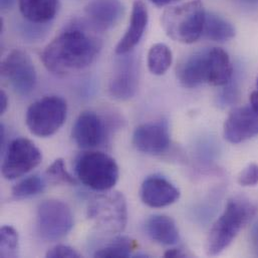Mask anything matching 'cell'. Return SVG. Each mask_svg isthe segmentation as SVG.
I'll return each instance as SVG.
<instances>
[{
  "instance_id": "obj_1",
  "label": "cell",
  "mask_w": 258,
  "mask_h": 258,
  "mask_svg": "<svg viewBox=\"0 0 258 258\" xmlns=\"http://www.w3.org/2000/svg\"><path fill=\"white\" fill-rule=\"evenodd\" d=\"M101 47V40L97 36L74 25L46 45L41 53V60L48 72L63 77L91 66Z\"/></svg>"
},
{
  "instance_id": "obj_2",
  "label": "cell",
  "mask_w": 258,
  "mask_h": 258,
  "mask_svg": "<svg viewBox=\"0 0 258 258\" xmlns=\"http://www.w3.org/2000/svg\"><path fill=\"white\" fill-rule=\"evenodd\" d=\"M257 207L243 197L231 198L222 215L213 224L206 242V253L215 256L223 252L239 231L256 214Z\"/></svg>"
},
{
  "instance_id": "obj_3",
  "label": "cell",
  "mask_w": 258,
  "mask_h": 258,
  "mask_svg": "<svg viewBox=\"0 0 258 258\" xmlns=\"http://www.w3.org/2000/svg\"><path fill=\"white\" fill-rule=\"evenodd\" d=\"M206 11L201 0H191L167 8L161 18L166 34L175 41L190 44L203 34Z\"/></svg>"
},
{
  "instance_id": "obj_4",
  "label": "cell",
  "mask_w": 258,
  "mask_h": 258,
  "mask_svg": "<svg viewBox=\"0 0 258 258\" xmlns=\"http://www.w3.org/2000/svg\"><path fill=\"white\" fill-rule=\"evenodd\" d=\"M77 178L96 191H109L119 180V167L106 153L90 151L81 154L75 162Z\"/></svg>"
},
{
  "instance_id": "obj_5",
  "label": "cell",
  "mask_w": 258,
  "mask_h": 258,
  "mask_svg": "<svg viewBox=\"0 0 258 258\" xmlns=\"http://www.w3.org/2000/svg\"><path fill=\"white\" fill-rule=\"evenodd\" d=\"M67 102L57 96H46L27 109L25 123L34 136L47 138L54 135L66 122Z\"/></svg>"
},
{
  "instance_id": "obj_6",
  "label": "cell",
  "mask_w": 258,
  "mask_h": 258,
  "mask_svg": "<svg viewBox=\"0 0 258 258\" xmlns=\"http://www.w3.org/2000/svg\"><path fill=\"white\" fill-rule=\"evenodd\" d=\"M89 218L99 229L108 233L124 231L128 221V207L125 196L111 192L96 197L88 209Z\"/></svg>"
},
{
  "instance_id": "obj_7",
  "label": "cell",
  "mask_w": 258,
  "mask_h": 258,
  "mask_svg": "<svg viewBox=\"0 0 258 258\" xmlns=\"http://www.w3.org/2000/svg\"><path fill=\"white\" fill-rule=\"evenodd\" d=\"M36 227L43 240L57 241L67 236L73 229V212L60 200H45L37 208Z\"/></svg>"
},
{
  "instance_id": "obj_8",
  "label": "cell",
  "mask_w": 258,
  "mask_h": 258,
  "mask_svg": "<svg viewBox=\"0 0 258 258\" xmlns=\"http://www.w3.org/2000/svg\"><path fill=\"white\" fill-rule=\"evenodd\" d=\"M42 160L40 150L26 138H17L7 146L1 166L2 176L17 179L36 168Z\"/></svg>"
},
{
  "instance_id": "obj_9",
  "label": "cell",
  "mask_w": 258,
  "mask_h": 258,
  "mask_svg": "<svg viewBox=\"0 0 258 258\" xmlns=\"http://www.w3.org/2000/svg\"><path fill=\"white\" fill-rule=\"evenodd\" d=\"M0 72L20 96H28L35 89L37 82L35 68L28 54L22 50L14 49L8 53L1 62Z\"/></svg>"
},
{
  "instance_id": "obj_10",
  "label": "cell",
  "mask_w": 258,
  "mask_h": 258,
  "mask_svg": "<svg viewBox=\"0 0 258 258\" xmlns=\"http://www.w3.org/2000/svg\"><path fill=\"white\" fill-rule=\"evenodd\" d=\"M109 84L113 98L120 101L132 99L139 87V66L134 55H121Z\"/></svg>"
},
{
  "instance_id": "obj_11",
  "label": "cell",
  "mask_w": 258,
  "mask_h": 258,
  "mask_svg": "<svg viewBox=\"0 0 258 258\" xmlns=\"http://www.w3.org/2000/svg\"><path fill=\"white\" fill-rule=\"evenodd\" d=\"M137 150L149 155H160L170 146V132L165 120L150 122L137 127L133 134Z\"/></svg>"
},
{
  "instance_id": "obj_12",
  "label": "cell",
  "mask_w": 258,
  "mask_h": 258,
  "mask_svg": "<svg viewBox=\"0 0 258 258\" xmlns=\"http://www.w3.org/2000/svg\"><path fill=\"white\" fill-rule=\"evenodd\" d=\"M108 128L105 121L94 112H84L77 119L72 136L82 149H94L103 145L107 139Z\"/></svg>"
},
{
  "instance_id": "obj_13",
  "label": "cell",
  "mask_w": 258,
  "mask_h": 258,
  "mask_svg": "<svg viewBox=\"0 0 258 258\" xmlns=\"http://www.w3.org/2000/svg\"><path fill=\"white\" fill-rule=\"evenodd\" d=\"M258 136V115L249 106L234 109L224 123V137L232 144L245 142Z\"/></svg>"
},
{
  "instance_id": "obj_14",
  "label": "cell",
  "mask_w": 258,
  "mask_h": 258,
  "mask_svg": "<svg viewBox=\"0 0 258 258\" xmlns=\"http://www.w3.org/2000/svg\"><path fill=\"white\" fill-rule=\"evenodd\" d=\"M142 201L149 207L162 208L172 205L180 198L179 189L163 176L152 175L141 186Z\"/></svg>"
},
{
  "instance_id": "obj_15",
  "label": "cell",
  "mask_w": 258,
  "mask_h": 258,
  "mask_svg": "<svg viewBox=\"0 0 258 258\" xmlns=\"http://www.w3.org/2000/svg\"><path fill=\"white\" fill-rule=\"evenodd\" d=\"M124 10L121 0H92L86 7V15L96 29L103 31L118 24Z\"/></svg>"
},
{
  "instance_id": "obj_16",
  "label": "cell",
  "mask_w": 258,
  "mask_h": 258,
  "mask_svg": "<svg viewBox=\"0 0 258 258\" xmlns=\"http://www.w3.org/2000/svg\"><path fill=\"white\" fill-rule=\"evenodd\" d=\"M208 74L207 49L188 56L177 67V78L180 84L188 89L208 84Z\"/></svg>"
},
{
  "instance_id": "obj_17",
  "label": "cell",
  "mask_w": 258,
  "mask_h": 258,
  "mask_svg": "<svg viewBox=\"0 0 258 258\" xmlns=\"http://www.w3.org/2000/svg\"><path fill=\"white\" fill-rule=\"evenodd\" d=\"M148 20L149 14L146 4L141 0H136L132 8L129 27L115 49L118 55L129 53L140 42L147 27Z\"/></svg>"
},
{
  "instance_id": "obj_18",
  "label": "cell",
  "mask_w": 258,
  "mask_h": 258,
  "mask_svg": "<svg viewBox=\"0 0 258 258\" xmlns=\"http://www.w3.org/2000/svg\"><path fill=\"white\" fill-rule=\"evenodd\" d=\"M208 54V85L224 87L234 75V69L228 53L219 47L207 49Z\"/></svg>"
},
{
  "instance_id": "obj_19",
  "label": "cell",
  "mask_w": 258,
  "mask_h": 258,
  "mask_svg": "<svg viewBox=\"0 0 258 258\" xmlns=\"http://www.w3.org/2000/svg\"><path fill=\"white\" fill-rule=\"evenodd\" d=\"M149 237L163 245H173L179 240V231L175 221L167 215H153L145 223Z\"/></svg>"
},
{
  "instance_id": "obj_20",
  "label": "cell",
  "mask_w": 258,
  "mask_h": 258,
  "mask_svg": "<svg viewBox=\"0 0 258 258\" xmlns=\"http://www.w3.org/2000/svg\"><path fill=\"white\" fill-rule=\"evenodd\" d=\"M18 7L28 21L42 24L55 17L59 0H18Z\"/></svg>"
},
{
  "instance_id": "obj_21",
  "label": "cell",
  "mask_w": 258,
  "mask_h": 258,
  "mask_svg": "<svg viewBox=\"0 0 258 258\" xmlns=\"http://www.w3.org/2000/svg\"><path fill=\"white\" fill-rule=\"evenodd\" d=\"M203 34L210 40L224 42L235 36V28L222 16L214 12H206Z\"/></svg>"
},
{
  "instance_id": "obj_22",
  "label": "cell",
  "mask_w": 258,
  "mask_h": 258,
  "mask_svg": "<svg viewBox=\"0 0 258 258\" xmlns=\"http://www.w3.org/2000/svg\"><path fill=\"white\" fill-rule=\"evenodd\" d=\"M173 61V54L168 45L156 43L151 46L148 52V68L155 76H163L170 69Z\"/></svg>"
},
{
  "instance_id": "obj_23",
  "label": "cell",
  "mask_w": 258,
  "mask_h": 258,
  "mask_svg": "<svg viewBox=\"0 0 258 258\" xmlns=\"http://www.w3.org/2000/svg\"><path fill=\"white\" fill-rule=\"evenodd\" d=\"M135 241L127 236H119L108 243L106 246L98 249L94 256L101 258L129 257L135 249Z\"/></svg>"
},
{
  "instance_id": "obj_24",
  "label": "cell",
  "mask_w": 258,
  "mask_h": 258,
  "mask_svg": "<svg viewBox=\"0 0 258 258\" xmlns=\"http://www.w3.org/2000/svg\"><path fill=\"white\" fill-rule=\"evenodd\" d=\"M44 188V180L38 175H32L18 182L12 188V195L17 199L30 198L42 193Z\"/></svg>"
},
{
  "instance_id": "obj_25",
  "label": "cell",
  "mask_w": 258,
  "mask_h": 258,
  "mask_svg": "<svg viewBox=\"0 0 258 258\" xmlns=\"http://www.w3.org/2000/svg\"><path fill=\"white\" fill-rule=\"evenodd\" d=\"M18 251V234L11 226H3L0 230V256L15 257Z\"/></svg>"
},
{
  "instance_id": "obj_26",
  "label": "cell",
  "mask_w": 258,
  "mask_h": 258,
  "mask_svg": "<svg viewBox=\"0 0 258 258\" xmlns=\"http://www.w3.org/2000/svg\"><path fill=\"white\" fill-rule=\"evenodd\" d=\"M47 177L55 183L76 185L77 180L67 170L64 161L62 159H56L46 170Z\"/></svg>"
},
{
  "instance_id": "obj_27",
  "label": "cell",
  "mask_w": 258,
  "mask_h": 258,
  "mask_svg": "<svg viewBox=\"0 0 258 258\" xmlns=\"http://www.w3.org/2000/svg\"><path fill=\"white\" fill-rule=\"evenodd\" d=\"M240 97V89L238 81H236V78H233L230 80V82L224 86V89L220 93L218 97V102L221 106L227 107L235 105Z\"/></svg>"
},
{
  "instance_id": "obj_28",
  "label": "cell",
  "mask_w": 258,
  "mask_h": 258,
  "mask_svg": "<svg viewBox=\"0 0 258 258\" xmlns=\"http://www.w3.org/2000/svg\"><path fill=\"white\" fill-rule=\"evenodd\" d=\"M238 183L243 187H252L258 184V165L249 164L238 176Z\"/></svg>"
},
{
  "instance_id": "obj_29",
  "label": "cell",
  "mask_w": 258,
  "mask_h": 258,
  "mask_svg": "<svg viewBox=\"0 0 258 258\" xmlns=\"http://www.w3.org/2000/svg\"><path fill=\"white\" fill-rule=\"evenodd\" d=\"M46 257L48 258H80L81 255L80 253L75 250L73 247L68 246V245H63V244H59L56 245L54 247H52L51 249H49L46 252Z\"/></svg>"
},
{
  "instance_id": "obj_30",
  "label": "cell",
  "mask_w": 258,
  "mask_h": 258,
  "mask_svg": "<svg viewBox=\"0 0 258 258\" xmlns=\"http://www.w3.org/2000/svg\"><path fill=\"white\" fill-rule=\"evenodd\" d=\"M250 243L254 254L258 256V221L253 225L250 233Z\"/></svg>"
},
{
  "instance_id": "obj_31",
  "label": "cell",
  "mask_w": 258,
  "mask_h": 258,
  "mask_svg": "<svg viewBox=\"0 0 258 258\" xmlns=\"http://www.w3.org/2000/svg\"><path fill=\"white\" fill-rule=\"evenodd\" d=\"M8 108V98L4 91L0 92V115H3Z\"/></svg>"
},
{
  "instance_id": "obj_32",
  "label": "cell",
  "mask_w": 258,
  "mask_h": 258,
  "mask_svg": "<svg viewBox=\"0 0 258 258\" xmlns=\"http://www.w3.org/2000/svg\"><path fill=\"white\" fill-rule=\"evenodd\" d=\"M164 256L165 257H185L186 253L180 248H173V249L167 250Z\"/></svg>"
},
{
  "instance_id": "obj_33",
  "label": "cell",
  "mask_w": 258,
  "mask_h": 258,
  "mask_svg": "<svg viewBox=\"0 0 258 258\" xmlns=\"http://www.w3.org/2000/svg\"><path fill=\"white\" fill-rule=\"evenodd\" d=\"M250 107L258 115V91L252 92L250 95Z\"/></svg>"
},
{
  "instance_id": "obj_34",
  "label": "cell",
  "mask_w": 258,
  "mask_h": 258,
  "mask_svg": "<svg viewBox=\"0 0 258 258\" xmlns=\"http://www.w3.org/2000/svg\"><path fill=\"white\" fill-rule=\"evenodd\" d=\"M15 0H0V6L2 10H7L10 9L13 4H14Z\"/></svg>"
},
{
  "instance_id": "obj_35",
  "label": "cell",
  "mask_w": 258,
  "mask_h": 258,
  "mask_svg": "<svg viewBox=\"0 0 258 258\" xmlns=\"http://www.w3.org/2000/svg\"><path fill=\"white\" fill-rule=\"evenodd\" d=\"M151 1H152V2H153L155 5L162 7V6L168 5L169 3L173 2V1H176V0H151Z\"/></svg>"
},
{
  "instance_id": "obj_36",
  "label": "cell",
  "mask_w": 258,
  "mask_h": 258,
  "mask_svg": "<svg viewBox=\"0 0 258 258\" xmlns=\"http://www.w3.org/2000/svg\"><path fill=\"white\" fill-rule=\"evenodd\" d=\"M242 1H246V2H257L258 0H242Z\"/></svg>"
},
{
  "instance_id": "obj_37",
  "label": "cell",
  "mask_w": 258,
  "mask_h": 258,
  "mask_svg": "<svg viewBox=\"0 0 258 258\" xmlns=\"http://www.w3.org/2000/svg\"><path fill=\"white\" fill-rule=\"evenodd\" d=\"M256 86H257V89H258V79H257V82H256Z\"/></svg>"
}]
</instances>
